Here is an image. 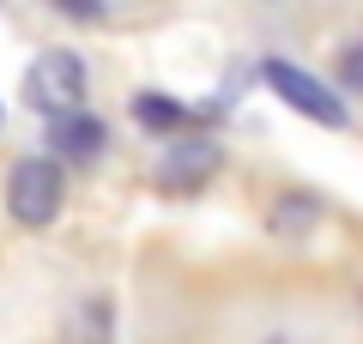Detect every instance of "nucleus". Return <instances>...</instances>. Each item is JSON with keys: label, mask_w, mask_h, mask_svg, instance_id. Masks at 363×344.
I'll use <instances>...</instances> for the list:
<instances>
[{"label": "nucleus", "mask_w": 363, "mask_h": 344, "mask_svg": "<svg viewBox=\"0 0 363 344\" xmlns=\"http://www.w3.org/2000/svg\"><path fill=\"white\" fill-rule=\"evenodd\" d=\"M85 91H91V73H85V61H79L73 49H43L37 61H30V73H25V103L43 109L49 121L85 109Z\"/></svg>", "instance_id": "obj_1"}, {"label": "nucleus", "mask_w": 363, "mask_h": 344, "mask_svg": "<svg viewBox=\"0 0 363 344\" xmlns=\"http://www.w3.org/2000/svg\"><path fill=\"white\" fill-rule=\"evenodd\" d=\"M61 200H67V176H61L55 157H18L13 164V176H6V212L25 229H49Z\"/></svg>", "instance_id": "obj_2"}, {"label": "nucleus", "mask_w": 363, "mask_h": 344, "mask_svg": "<svg viewBox=\"0 0 363 344\" xmlns=\"http://www.w3.org/2000/svg\"><path fill=\"white\" fill-rule=\"evenodd\" d=\"M260 79H267V85L279 91V97H285L297 115H309V121H321V127H345V103H339V91H333V85H321L309 67L279 61V55H272V61L260 67Z\"/></svg>", "instance_id": "obj_3"}, {"label": "nucleus", "mask_w": 363, "mask_h": 344, "mask_svg": "<svg viewBox=\"0 0 363 344\" xmlns=\"http://www.w3.org/2000/svg\"><path fill=\"white\" fill-rule=\"evenodd\" d=\"M49 145H55V164H91V157H104L109 133L97 115L73 109V115H55L49 121Z\"/></svg>", "instance_id": "obj_4"}, {"label": "nucleus", "mask_w": 363, "mask_h": 344, "mask_svg": "<svg viewBox=\"0 0 363 344\" xmlns=\"http://www.w3.org/2000/svg\"><path fill=\"white\" fill-rule=\"evenodd\" d=\"M218 164H224V151L212 139H188V133H176V145H169V157H164V188L188 193V188H200Z\"/></svg>", "instance_id": "obj_5"}, {"label": "nucleus", "mask_w": 363, "mask_h": 344, "mask_svg": "<svg viewBox=\"0 0 363 344\" xmlns=\"http://www.w3.org/2000/svg\"><path fill=\"white\" fill-rule=\"evenodd\" d=\"M133 115H140V127H152V133H188L200 121L188 103H176V97H157V91H145V97H133Z\"/></svg>", "instance_id": "obj_6"}, {"label": "nucleus", "mask_w": 363, "mask_h": 344, "mask_svg": "<svg viewBox=\"0 0 363 344\" xmlns=\"http://www.w3.org/2000/svg\"><path fill=\"white\" fill-rule=\"evenodd\" d=\"M267 224L279 229V236H309V229L321 224V200H315V193H279Z\"/></svg>", "instance_id": "obj_7"}, {"label": "nucleus", "mask_w": 363, "mask_h": 344, "mask_svg": "<svg viewBox=\"0 0 363 344\" xmlns=\"http://www.w3.org/2000/svg\"><path fill=\"white\" fill-rule=\"evenodd\" d=\"M85 332H73L79 344H109V302H85Z\"/></svg>", "instance_id": "obj_8"}, {"label": "nucleus", "mask_w": 363, "mask_h": 344, "mask_svg": "<svg viewBox=\"0 0 363 344\" xmlns=\"http://www.w3.org/2000/svg\"><path fill=\"white\" fill-rule=\"evenodd\" d=\"M333 67H339V85H345V91H363V37H357V42H345Z\"/></svg>", "instance_id": "obj_9"}, {"label": "nucleus", "mask_w": 363, "mask_h": 344, "mask_svg": "<svg viewBox=\"0 0 363 344\" xmlns=\"http://www.w3.org/2000/svg\"><path fill=\"white\" fill-rule=\"evenodd\" d=\"M67 18H104V0H55Z\"/></svg>", "instance_id": "obj_10"}]
</instances>
